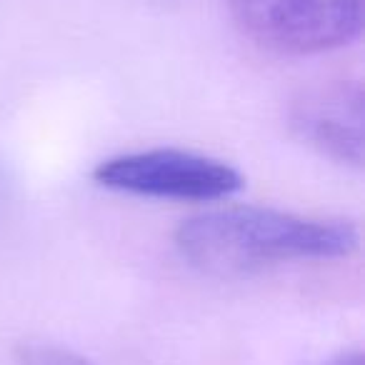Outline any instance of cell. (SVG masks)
Segmentation results:
<instances>
[{
  "label": "cell",
  "instance_id": "obj_1",
  "mask_svg": "<svg viewBox=\"0 0 365 365\" xmlns=\"http://www.w3.org/2000/svg\"><path fill=\"white\" fill-rule=\"evenodd\" d=\"M353 220L315 218L258 205H230L182 220L175 248L213 278H243L295 260H335L358 250Z\"/></svg>",
  "mask_w": 365,
  "mask_h": 365
},
{
  "label": "cell",
  "instance_id": "obj_2",
  "mask_svg": "<svg viewBox=\"0 0 365 365\" xmlns=\"http://www.w3.org/2000/svg\"><path fill=\"white\" fill-rule=\"evenodd\" d=\"M93 180L115 193L182 203H215L243 188L238 168L220 158L180 148H150L113 155L98 163Z\"/></svg>",
  "mask_w": 365,
  "mask_h": 365
},
{
  "label": "cell",
  "instance_id": "obj_3",
  "mask_svg": "<svg viewBox=\"0 0 365 365\" xmlns=\"http://www.w3.org/2000/svg\"><path fill=\"white\" fill-rule=\"evenodd\" d=\"M245 38L280 56L338 51L360 38L363 0H228Z\"/></svg>",
  "mask_w": 365,
  "mask_h": 365
},
{
  "label": "cell",
  "instance_id": "obj_4",
  "mask_svg": "<svg viewBox=\"0 0 365 365\" xmlns=\"http://www.w3.org/2000/svg\"><path fill=\"white\" fill-rule=\"evenodd\" d=\"M288 125L298 140L338 165L363 168L365 96L358 81L308 86L290 101Z\"/></svg>",
  "mask_w": 365,
  "mask_h": 365
},
{
  "label": "cell",
  "instance_id": "obj_5",
  "mask_svg": "<svg viewBox=\"0 0 365 365\" xmlns=\"http://www.w3.org/2000/svg\"><path fill=\"white\" fill-rule=\"evenodd\" d=\"M21 353V365H93L91 360L58 345H28Z\"/></svg>",
  "mask_w": 365,
  "mask_h": 365
},
{
  "label": "cell",
  "instance_id": "obj_6",
  "mask_svg": "<svg viewBox=\"0 0 365 365\" xmlns=\"http://www.w3.org/2000/svg\"><path fill=\"white\" fill-rule=\"evenodd\" d=\"M13 203H16V193H13V180L6 173V168L0 165V228L11 218Z\"/></svg>",
  "mask_w": 365,
  "mask_h": 365
},
{
  "label": "cell",
  "instance_id": "obj_7",
  "mask_svg": "<svg viewBox=\"0 0 365 365\" xmlns=\"http://www.w3.org/2000/svg\"><path fill=\"white\" fill-rule=\"evenodd\" d=\"M318 365H365V358L360 350H343V353L333 355V358L323 360Z\"/></svg>",
  "mask_w": 365,
  "mask_h": 365
}]
</instances>
